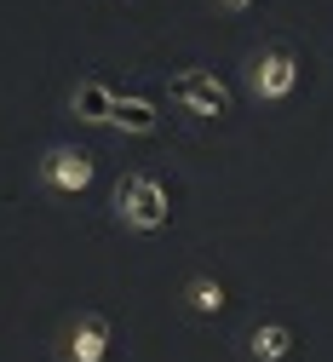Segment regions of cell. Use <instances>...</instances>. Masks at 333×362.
Here are the masks:
<instances>
[{
  "instance_id": "5",
  "label": "cell",
  "mask_w": 333,
  "mask_h": 362,
  "mask_svg": "<svg viewBox=\"0 0 333 362\" xmlns=\"http://www.w3.org/2000/svg\"><path fill=\"white\" fill-rule=\"evenodd\" d=\"M110 345H115V328L104 310H81L64 328V362H110Z\"/></svg>"
},
{
  "instance_id": "2",
  "label": "cell",
  "mask_w": 333,
  "mask_h": 362,
  "mask_svg": "<svg viewBox=\"0 0 333 362\" xmlns=\"http://www.w3.org/2000/svg\"><path fill=\"white\" fill-rule=\"evenodd\" d=\"M299 81H305V69H299L293 47H264V52L247 58V93L259 104H288L299 93Z\"/></svg>"
},
{
  "instance_id": "8",
  "label": "cell",
  "mask_w": 333,
  "mask_h": 362,
  "mask_svg": "<svg viewBox=\"0 0 333 362\" xmlns=\"http://www.w3.org/2000/svg\"><path fill=\"white\" fill-rule=\"evenodd\" d=\"M184 305L196 310V316H218L230 299H224V282L218 276H207V270H196V276L184 282Z\"/></svg>"
},
{
  "instance_id": "10",
  "label": "cell",
  "mask_w": 333,
  "mask_h": 362,
  "mask_svg": "<svg viewBox=\"0 0 333 362\" xmlns=\"http://www.w3.org/2000/svg\"><path fill=\"white\" fill-rule=\"evenodd\" d=\"M213 6H218V12H235V18H242V12H253V0H213Z\"/></svg>"
},
{
  "instance_id": "9",
  "label": "cell",
  "mask_w": 333,
  "mask_h": 362,
  "mask_svg": "<svg viewBox=\"0 0 333 362\" xmlns=\"http://www.w3.org/2000/svg\"><path fill=\"white\" fill-rule=\"evenodd\" d=\"M110 127H121V132H156L161 115H156V104H144V98H115V121H110Z\"/></svg>"
},
{
  "instance_id": "7",
  "label": "cell",
  "mask_w": 333,
  "mask_h": 362,
  "mask_svg": "<svg viewBox=\"0 0 333 362\" xmlns=\"http://www.w3.org/2000/svg\"><path fill=\"white\" fill-rule=\"evenodd\" d=\"M247 356L253 362H288L293 356V328L288 322H264L247 334Z\"/></svg>"
},
{
  "instance_id": "1",
  "label": "cell",
  "mask_w": 333,
  "mask_h": 362,
  "mask_svg": "<svg viewBox=\"0 0 333 362\" xmlns=\"http://www.w3.org/2000/svg\"><path fill=\"white\" fill-rule=\"evenodd\" d=\"M115 218L127 224L132 236H156L173 224V196L156 173H127L115 185Z\"/></svg>"
},
{
  "instance_id": "6",
  "label": "cell",
  "mask_w": 333,
  "mask_h": 362,
  "mask_svg": "<svg viewBox=\"0 0 333 362\" xmlns=\"http://www.w3.org/2000/svg\"><path fill=\"white\" fill-rule=\"evenodd\" d=\"M115 98H121V93H110L98 75H86V81L69 86V110H75L81 121H92V127H110V121H115Z\"/></svg>"
},
{
  "instance_id": "4",
  "label": "cell",
  "mask_w": 333,
  "mask_h": 362,
  "mask_svg": "<svg viewBox=\"0 0 333 362\" xmlns=\"http://www.w3.org/2000/svg\"><path fill=\"white\" fill-rule=\"evenodd\" d=\"M35 178L52 196H81L92 178H98V167H92V156L86 150H75V144H52V150H40V161H35Z\"/></svg>"
},
{
  "instance_id": "3",
  "label": "cell",
  "mask_w": 333,
  "mask_h": 362,
  "mask_svg": "<svg viewBox=\"0 0 333 362\" xmlns=\"http://www.w3.org/2000/svg\"><path fill=\"white\" fill-rule=\"evenodd\" d=\"M167 93H173V104H178V110L201 115V121L230 115V86H224L213 69H178V75L167 81Z\"/></svg>"
}]
</instances>
